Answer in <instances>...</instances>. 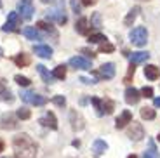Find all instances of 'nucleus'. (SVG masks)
<instances>
[{
	"label": "nucleus",
	"instance_id": "1",
	"mask_svg": "<svg viewBox=\"0 0 160 158\" xmlns=\"http://www.w3.org/2000/svg\"><path fill=\"white\" fill-rule=\"evenodd\" d=\"M12 146L18 158H35L37 156V144L32 141L28 134H18L12 139Z\"/></svg>",
	"mask_w": 160,
	"mask_h": 158
},
{
	"label": "nucleus",
	"instance_id": "2",
	"mask_svg": "<svg viewBox=\"0 0 160 158\" xmlns=\"http://www.w3.org/2000/svg\"><path fill=\"white\" fill-rule=\"evenodd\" d=\"M129 38H131V42L136 45V47H144L146 42H148V32H146L144 26H138V28H134V30H131Z\"/></svg>",
	"mask_w": 160,
	"mask_h": 158
},
{
	"label": "nucleus",
	"instance_id": "3",
	"mask_svg": "<svg viewBox=\"0 0 160 158\" xmlns=\"http://www.w3.org/2000/svg\"><path fill=\"white\" fill-rule=\"evenodd\" d=\"M47 19L49 21H56L58 24H66L68 17H66V14H64V2L63 0H58L56 9H52V11L47 12Z\"/></svg>",
	"mask_w": 160,
	"mask_h": 158
},
{
	"label": "nucleus",
	"instance_id": "4",
	"mask_svg": "<svg viewBox=\"0 0 160 158\" xmlns=\"http://www.w3.org/2000/svg\"><path fill=\"white\" fill-rule=\"evenodd\" d=\"M21 99H23L26 104H33V106H44L47 103V99L44 96L37 94V92H32V91H24L21 92Z\"/></svg>",
	"mask_w": 160,
	"mask_h": 158
},
{
	"label": "nucleus",
	"instance_id": "5",
	"mask_svg": "<svg viewBox=\"0 0 160 158\" xmlns=\"http://www.w3.org/2000/svg\"><path fill=\"white\" fill-rule=\"evenodd\" d=\"M18 11H19L21 17L26 21H30L33 17V12H35V7L30 0H19V4H18Z\"/></svg>",
	"mask_w": 160,
	"mask_h": 158
},
{
	"label": "nucleus",
	"instance_id": "6",
	"mask_svg": "<svg viewBox=\"0 0 160 158\" xmlns=\"http://www.w3.org/2000/svg\"><path fill=\"white\" fill-rule=\"evenodd\" d=\"M18 127V116L12 113H4L0 116V129L4 131H12Z\"/></svg>",
	"mask_w": 160,
	"mask_h": 158
},
{
	"label": "nucleus",
	"instance_id": "7",
	"mask_svg": "<svg viewBox=\"0 0 160 158\" xmlns=\"http://www.w3.org/2000/svg\"><path fill=\"white\" fill-rule=\"evenodd\" d=\"M18 26H19V14H18V12H9L7 21H5V24L2 26V30H4L5 33L7 32H18Z\"/></svg>",
	"mask_w": 160,
	"mask_h": 158
},
{
	"label": "nucleus",
	"instance_id": "8",
	"mask_svg": "<svg viewBox=\"0 0 160 158\" xmlns=\"http://www.w3.org/2000/svg\"><path fill=\"white\" fill-rule=\"evenodd\" d=\"M127 136L131 139H134V141H141V139L144 137V129L141 123L138 122H131V127L127 129Z\"/></svg>",
	"mask_w": 160,
	"mask_h": 158
},
{
	"label": "nucleus",
	"instance_id": "9",
	"mask_svg": "<svg viewBox=\"0 0 160 158\" xmlns=\"http://www.w3.org/2000/svg\"><path fill=\"white\" fill-rule=\"evenodd\" d=\"M68 64L75 70H91V61L82 57V56H75V57H70Z\"/></svg>",
	"mask_w": 160,
	"mask_h": 158
},
{
	"label": "nucleus",
	"instance_id": "10",
	"mask_svg": "<svg viewBox=\"0 0 160 158\" xmlns=\"http://www.w3.org/2000/svg\"><path fill=\"white\" fill-rule=\"evenodd\" d=\"M70 122H72L73 131H82V129H84V118H82V115H80L77 110L70 111Z\"/></svg>",
	"mask_w": 160,
	"mask_h": 158
},
{
	"label": "nucleus",
	"instance_id": "11",
	"mask_svg": "<svg viewBox=\"0 0 160 158\" xmlns=\"http://www.w3.org/2000/svg\"><path fill=\"white\" fill-rule=\"evenodd\" d=\"M131 122H132V113L129 110H124L122 113H120L118 118L115 120V127L117 129H125Z\"/></svg>",
	"mask_w": 160,
	"mask_h": 158
},
{
	"label": "nucleus",
	"instance_id": "12",
	"mask_svg": "<svg viewBox=\"0 0 160 158\" xmlns=\"http://www.w3.org/2000/svg\"><path fill=\"white\" fill-rule=\"evenodd\" d=\"M141 99V92L134 87H127L125 89V103L127 104H138Z\"/></svg>",
	"mask_w": 160,
	"mask_h": 158
},
{
	"label": "nucleus",
	"instance_id": "13",
	"mask_svg": "<svg viewBox=\"0 0 160 158\" xmlns=\"http://www.w3.org/2000/svg\"><path fill=\"white\" fill-rule=\"evenodd\" d=\"M33 52H35V56H38V57H42V59H51L52 57V47H49V45H35L33 47Z\"/></svg>",
	"mask_w": 160,
	"mask_h": 158
},
{
	"label": "nucleus",
	"instance_id": "14",
	"mask_svg": "<svg viewBox=\"0 0 160 158\" xmlns=\"http://www.w3.org/2000/svg\"><path fill=\"white\" fill-rule=\"evenodd\" d=\"M38 123H40V125H44V127H49V129H52V131H56V129H58V120H56V116H54L52 111L45 113V116H44V118H40Z\"/></svg>",
	"mask_w": 160,
	"mask_h": 158
},
{
	"label": "nucleus",
	"instance_id": "15",
	"mask_svg": "<svg viewBox=\"0 0 160 158\" xmlns=\"http://www.w3.org/2000/svg\"><path fill=\"white\" fill-rule=\"evenodd\" d=\"M99 77L101 78H106V80L113 78V77H115V64L113 63H104L103 66L99 68Z\"/></svg>",
	"mask_w": 160,
	"mask_h": 158
},
{
	"label": "nucleus",
	"instance_id": "16",
	"mask_svg": "<svg viewBox=\"0 0 160 158\" xmlns=\"http://www.w3.org/2000/svg\"><path fill=\"white\" fill-rule=\"evenodd\" d=\"M129 59H131V64H141V63H146V61L150 59V54L148 52H143V51H139V52H132V54H129Z\"/></svg>",
	"mask_w": 160,
	"mask_h": 158
},
{
	"label": "nucleus",
	"instance_id": "17",
	"mask_svg": "<svg viewBox=\"0 0 160 158\" xmlns=\"http://www.w3.org/2000/svg\"><path fill=\"white\" fill-rule=\"evenodd\" d=\"M23 35L28 40H42V35H40L38 28H35V26H26L23 30Z\"/></svg>",
	"mask_w": 160,
	"mask_h": 158
},
{
	"label": "nucleus",
	"instance_id": "18",
	"mask_svg": "<svg viewBox=\"0 0 160 158\" xmlns=\"http://www.w3.org/2000/svg\"><path fill=\"white\" fill-rule=\"evenodd\" d=\"M37 28H38V30H42V32H45L47 35H51L52 38H58V32L47 23V21H38V23H37Z\"/></svg>",
	"mask_w": 160,
	"mask_h": 158
},
{
	"label": "nucleus",
	"instance_id": "19",
	"mask_svg": "<svg viewBox=\"0 0 160 158\" xmlns=\"http://www.w3.org/2000/svg\"><path fill=\"white\" fill-rule=\"evenodd\" d=\"M144 77L150 80H157L160 77V68L153 66V64H146V68H144Z\"/></svg>",
	"mask_w": 160,
	"mask_h": 158
},
{
	"label": "nucleus",
	"instance_id": "20",
	"mask_svg": "<svg viewBox=\"0 0 160 158\" xmlns=\"http://www.w3.org/2000/svg\"><path fill=\"white\" fill-rule=\"evenodd\" d=\"M89 21H87V17H80L78 21L75 23V30H77V33H80V35H87L89 33Z\"/></svg>",
	"mask_w": 160,
	"mask_h": 158
},
{
	"label": "nucleus",
	"instance_id": "21",
	"mask_svg": "<svg viewBox=\"0 0 160 158\" xmlns=\"http://www.w3.org/2000/svg\"><path fill=\"white\" fill-rule=\"evenodd\" d=\"M37 71H38V75L42 77V80H44L45 83H52L54 77H52V73H49L47 68H45L44 64H37Z\"/></svg>",
	"mask_w": 160,
	"mask_h": 158
},
{
	"label": "nucleus",
	"instance_id": "22",
	"mask_svg": "<svg viewBox=\"0 0 160 158\" xmlns=\"http://www.w3.org/2000/svg\"><path fill=\"white\" fill-rule=\"evenodd\" d=\"M106 150H108V144H106L103 139H96L94 144H92V151H94L96 155H103Z\"/></svg>",
	"mask_w": 160,
	"mask_h": 158
},
{
	"label": "nucleus",
	"instance_id": "23",
	"mask_svg": "<svg viewBox=\"0 0 160 158\" xmlns=\"http://www.w3.org/2000/svg\"><path fill=\"white\" fill-rule=\"evenodd\" d=\"M141 9H139V5H136V7H132L131 11H129V14L125 16V19H124V24L125 26H131L132 23H134V19L138 17V12H139Z\"/></svg>",
	"mask_w": 160,
	"mask_h": 158
},
{
	"label": "nucleus",
	"instance_id": "24",
	"mask_svg": "<svg viewBox=\"0 0 160 158\" xmlns=\"http://www.w3.org/2000/svg\"><path fill=\"white\" fill-rule=\"evenodd\" d=\"M139 115H141V118L143 120H153L157 116V113H155V110L153 108H141V111H139Z\"/></svg>",
	"mask_w": 160,
	"mask_h": 158
},
{
	"label": "nucleus",
	"instance_id": "25",
	"mask_svg": "<svg viewBox=\"0 0 160 158\" xmlns=\"http://www.w3.org/2000/svg\"><path fill=\"white\" fill-rule=\"evenodd\" d=\"M143 158H160V155H158V151H157L155 142L153 141H150V148H148V151H144Z\"/></svg>",
	"mask_w": 160,
	"mask_h": 158
},
{
	"label": "nucleus",
	"instance_id": "26",
	"mask_svg": "<svg viewBox=\"0 0 160 158\" xmlns=\"http://www.w3.org/2000/svg\"><path fill=\"white\" fill-rule=\"evenodd\" d=\"M14 63L18 64V66H28L30 64V56L28 54H19V56H16V57H14Z\"/></svg>",
	"mask_w": 160,
	"mask_h": 158
},
{
	"label": "nucleus",
	"instance_id": "27",
	"mask_svg": "<svg viewBox=\"0 0 160 158\" xmlns=\"http://www.w3.org/2000/svg\"><path fill=\"white\" fill-rule=\"evenodd\" d=\"M52 77H54V78L63 80L64 77H66V66H64V64H59V66H56V68H54V71H52Z\"/></svg>",
	"mask_w": 160,
	"mask_h": 158
},
{
	"label": "nucleus",
	"instance_id": "28",
	"mask_svg": "<svg viewBox=\"0 0 160 158\" xmlns=\"http://www.w3.org/2000/svg\"><path fill=\"white\" fill-rule=\"evenodd\" d=\"M113 110H115V103H113L112 99H103V113L112 115Z\"/></svg>",
	"mask_w": 160,
	"mask_h": 158
},
{
	"label": "nucleus",
	"instance_id": "29",
	"mask_svg": "<svg viewBox=\"0 0 160 158\" xmlns=\"http://www.w3.org/2000/svg\"><path fill=\"white\" fill-rule=\"evenodd\" d=\"M89 42L91 44H103V42H106V37L103 33H91L89 35Z\"/></svg>",
	"mask_w": 160,
	"mask_h": 158
},
{
	"label": "nucleus",
	"instance_id": "30",
	"mask_svg": "<svg viewBox=\"0 0 160 158\" xmlns=\"http://www.w3.org/2000/svg\"><path fill=\"white\" fill-rule=\"evenodd\" d=\"M0 101H4V103H12L14 101V96L9 89H4V91L0 92Z\"/></svg>",
	"mask_w": 160,
	"mask_h": 158
},
{
	"label": "nucleus",
	"instance_id": "31",
	"mask_svg": "<svg viewBox=\"0 0 160 158\" xmlns=\"http://www.w3.org/2000/svg\"><path fill=\"white\" fill-rule=\"evenodd\" d=\"M91 103L94 104V108H96V113L99 115V116H101V115H104V113H103V99L92 97V99H91Z\"/></svg>",
	"mask_w": 160,
	"mask_h": 158
},
{
	"label": "nucleus",
	"instance_id": "32",
	"mask_svg": "<svg viewBox=\"0 0 160 158\" xmlns=\"http://www.w3.org/2000/svg\"><path fill=\"white\" fill-rule=\"evenodd\" d=\"M16 116H18L19 120H28L30 116H32V111L26 110V108H19V110L16 111Z\"/></svg>",
	"mask_w": 160,
	"mask_h": 158
},
{
	"label": "nucleus",
	"instance_id": "33",
	"mask_svg": "<svg viewBox=\"0 0 160 158\" xmlns=\"http://www.w3.org/2000/svg\"><path fill=\"white\" fill-rule=\"evenodd\" d=\"M14 80H16V83H18V85H21V87H28L30 83H32V80L26 78V77H23V75H16V77H14Z\"/></svg>",
	"mask_w": 160,
	"mask_h": 158
},
{
	"label": "nucleus",
	"instance_id": "34",
	"mask_svg": "<svg viewBox=\"0 0 160 158\" xmlns=\"http://www.w3.org/2000/svg\"><path fill=\"white\" fill-rule=\"evenodd\" d=\"M91 26L92 28H101V12H94V14H92Z\"/></svg>",
	"mask_w": 160,
	"mask_h": 158
},
{
	"label": "nucleus",
	"instance_id": "35",
	"mask_svg": "<svg viewBox=\"0 0 160 158\" xmlns=\"http://www.w3.org/2000/svg\"><path fill=\"white\" fill-rule=\"evenodd\" d=\"M115 51V45L110 44V42H103L99 44V52H113Z\"/></svg>",
	"mask_w": 160,
	"mask_h": 158
},
{
	"label": "nucleus",
	"instance_id": "36",
	"mask_svg": "<svg viewBox=\"0 0 160 158\" xmlns=\"http://www.w3.org/2000/svg\"><path fill=\"white\" fill-rule=\"evenodd\" d=\"M70 5H72V11L75 12V16L82 12V9H80V0H70Z\"/></svg>",
	"mask_w": 160,
	"mask_h": 158
},
{
	"label": "nucleus",
	"instance_id": "37",
	"mask_svg": "<svg viewBox=\"0 0 160 158\" xmlns=\"http://www.w3.org/2000/svg\"><path fill=\"white\" fill-rule=\"evenodd\" d=\"M52 101H54V104H56V106H61V108L66 104V97H64V96H54V99H52Z\"/></svg>",
	"mask_w": 160,
	"mask_h": 158
},
{
	"label": "nucleus",
	"instance_id": "38",
	"mask_svg": "<svg viewBox=\"0 0 160 158\" xmlns=\"http://www.w3.org/2000/svg\"><path fill=\"white\" fill-rule=\"evenodd\" d=\"M152 96H153L152 87H146V85H144V87L141 89V97H152Z\"/></svg>",
	"mask_w": 160,
	"mask_h": 158
},
{
	"label": "nucleus",
	"instance_id": "39",
	"mask_svg": "<svg viewBox=\"0 0 160 158\" xmlns=\"http://www.w3.org/2000/svg\"><path fill=\"white\" fill-rule=\"evenodd\" d=\"M82 2V5H85V7H89V5H94L98 2V0H80Z\"/></svg>",
	"mask_w": 160,
	"mask_h": 158
},
{
	"label": "nucleus",
	"instance_id": "40",
	"mask_svg": "<svg viewBox=\"0 0 160 158\" xmlns=\"http://www.w3.org/2000/svg\"><path fill=\"white\" fill-rule=\"evenodd\" d=\"M80 82L85 83V85H89V83H96V80H92V78H85V77H82V78H80Z\"/></svg>",
	"mask_w": 160,
	"mask_h": 158
},
{
	"label": "nucleus",
	"instance_id": "41",
	"mask_svg": "<svg viewBox=\"0 0 160 158\" xmlns=\"http://www.w3.org/2000/svg\"><path fill=\"white\" fill-rule=\"evenodd\" d=\"M82 52H84V54L85 56H89V57H91V59H92V57H94V52H92V51H89V49H82Z\"/></svg>",
	"mask_w": 160,
	"mask_h": 158
},
{
	"label": "nucleus",
	"instance_id": "42",
	"mask_svg": "<svg viewBox=\"0 0 160 158\" xmlns=\"http://www.w3.org/2000/svg\"><path fill=\"white\" fill-rule=\"evenodd\" d=\"M4 89H5V80H4V78H0V92L4 91Z\"/></svg>",
	"mask_w": 160,
	"mask_h": 158
},
{
	"label": "nucleus",
	"instance_id": "43",
	"mask_svg": "<svg viewBox=\"0 0 160 158\" xmlns=\"http://www.w3.org/2000/svg\"><path fill=\"white\" fill-rule=\"evenodd\" d=\"M153 104H155L157 108H160V97H155V99H153Z\"/></svg>",
	"mask_w": 160,
	"mask_h": 158
},
{
	"label": "nucleus",
	"instance_id": "44",
	"mask_svg": "<svg viewBox=\"0 0 160 158\" xmlns=\"http://www.w3.org/2000/svg\"><path fill=\"white\" fill-rule=\"evenodd\" d=\"M4 146H5V144H4V141H2V139H0V153H2V151H4Z\"/></svg>",
	"mask_w": 160,
	"mask_h": 158
},
{
	"label": "nucleus",
	"instance_id": "45",
	"mask_svg": "<svg viewBox=\"0 0 160 158\" xmlns=\"http://www.w3.org/2000/svg\"><path fill=\"white\" fill-rule=\"evenodd\" d=\"M54 0H42V4H52Z\"/></svg>",
	"mask_w": 160,
	"mask_h": 158
},
{
	"label": "nucleus",
	"instance_id": "46",
	"mask_svg": "<svg viewBox=\"0 0 160 158\" xmlns=\"http://www.w3.org/2000/svg\"><path fill=\"white\" fill-rule=\"evenodd\" d=\"M127 158H138V156H136V155H129Z\"/></svg>",
	"mask_w": 160,
	"mask_h": 158
},
{
	"label": "nucleus",
	"instance_id": "47",
	"mask_svg": "<svg viewBox=\"0 0 160 158\" xmlns=\"http://www.w3.org/2000/svg\"><path fill=\"white\" fill-rule=\"evenodd\" d=\"M2 54H4V51H2V47H0V56H2Z\"/></svg>",
	"mask_w": 160,
	"mask_h": 158
},
{
	"label": "nucleus",
	"instance_id": "48",
	"mask_svg": "<svg viewBox=\"0 0 160 158\" xmlns=\"http://www.w3.org/2000/svg\"><path fill=\"white\" fill-rule=\"evenodd\" d=\"M4 158H18V156H4Z\"/></svg>",
	"mask_w": 160,
	"mask_h": 158
},
{
	"label": "nucleus",
	"instance_id": "49",
	"mask_svg": "<svg viewBox=\"0 0 160 158\" xmlns=\"http://www.w3.org/2000/svg\"><path fill=\"white\" fill-rule=\"evenodd\" d=\"M157 139H158V141H160V134H158V136H157Z\"/></svg>",
	"mask_w": 160,
	"mask_h": 158
},
{
	"label": "nucleus",
	"instance_id": "50",
	"mask_svg": "<svg viewBox=\"0 0 160 158\" xmlns=\"http://www.w3.org/2000/svg\"><path fill=\"white\" fill-rule=\"evenodd\" d=\"M139 2H148V0H139Z\"/></svg>",
	"mask_w": 160,
	"mask_h": 158
},
{
	"label": "nucleus",
	"instance_id": "51",
	"mask_svg": "<svg viewBox=\"0 0 160 158\" xmlns=\"http://www.w3.org/2000/svg\"><path fill=\"white\" fill-rule=\"evenodd\" d=\"M0 7H2V0H0Z\"/></svg>",
	"mask_w": 160,
	"mask_h": 158
},
{
	"label": "nucleus",
	"instance_id": "52",
	"mask_svg": "<svg viewBox=\"0 0 160 158\" xmlns=\"http://www.w3.org/2000/svg\"><path fill=\"white\" fill-rule=\"evenodd\" d=\"M30 2H32V0H30Z\"/></svg>",
	"mask_w": 160,
	"mask_h": 158
}]
</instances>
